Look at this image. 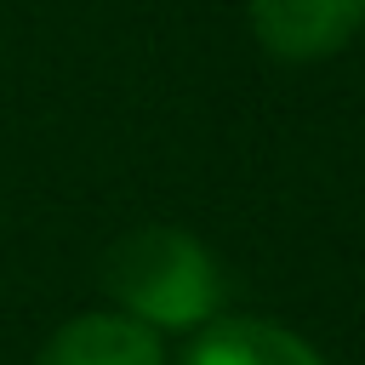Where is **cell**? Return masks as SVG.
Returning <instances> with one entry per match:
<instances>
[{"instance_id": "1", "label": "cell", "mask_w": 365, "mask_h": 365, "mask_svg": "<svg viewBox=\"0 0 365 365\" xmlns=\"http://www.w3.org/2000/svg\"><path fill=\"white\" fill-rule=\"evenodd\" d=\"M108 291L125 319L148 331H194L222 302L211 251L182 228H137L108 251Z\"/></svg>"}, {"instance_id": "4", "label": "cell", "mask_w": 365, "mask_h": 365, "mask_svg": "<svg viewBox=\"0 0 365 365\" xmlns=\"http://www.w3.org/2000/svg\"><path fill=\"white\" fill-rule=\"evenodd\" d=\"M182 365H325V359L274 319H217L194 336Z\"/></svg>"}, {"instance_id": "3", "label": "cell", "mask_w": 365, "mask_h": 365, "mask_svg": "<svg viewBox=\"0 0 365 365\" xmlns=\"http://www.w3.org/2000/svg\"><path fill=\"white\" fill-rule=\"evenodd\" d=\"M40 365H165L160 336L125 314H74L40 348Z\"/></svg>"}, {"instance_id": "2", "label": "cell", "mask_w": 365, "mask_h": 365, "mask_svg": "<svg viewBox=\"0 0 365 365\" xmlns=\"http://www.w3.org/2000/svg\"><path fill=\"white\" fill-rule=\"evenodd\" d=\"M251 34L279 63H319L365 29V0H245Z\"/></svg>"}]
</instances>
